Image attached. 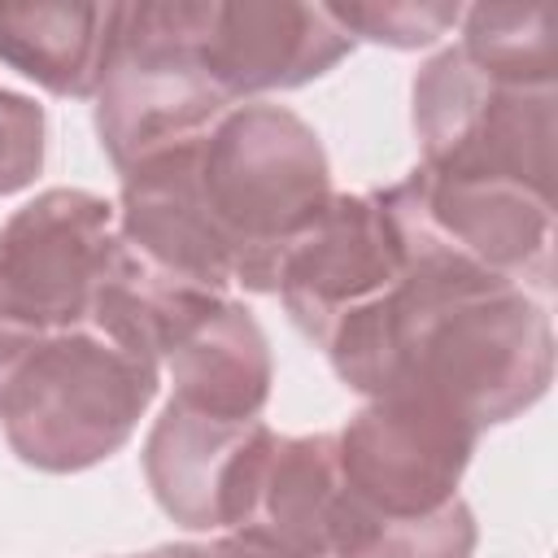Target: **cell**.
Masks as SVG:
<instances>
[{
  "mask_svg": "<svg viewBox=\"0 0 558 558\" xmlns=\"http://www.w3.org/2000/svg\"><path fill=\"white\" fill-rule=\"evenodd\" d=\"M549 4H471L462 9L458 52L488 78L514 87H558Z\"/></svg>",
  "mask_w": 558,
  "mask_h": 558,
  "instance_id": "9a60e30c",
  "label": "cell"
},
{
  "mask_svg": "<svg viewBox=\"0 0 558 558\" xmlns=\"http://www.w3.org/2000/svg\"><path fill=\"white\" fill-rule=\"evenodd\" d=\"M336 436H270L253 475L240 523L227 536L253 541L283 558H331L336 510Z\"/></svg>",
  "mask_w": 558,
  "mask_h": 558,
  "instance_id": "4fadbf2b",
  "label": "cell"
},
{
  "mask_svg": "<svg viewBox=\"0 0 558 558\" xmlns=\"http://www.w3.org/2000/svg\"><path fill=\"white\" fill-rule=\"evenodd\" d=\"M161 366L170 375V401L227 423L262 418L275 384L270 340L253 310L231 296L192 318L187 331L166 349Z\"/></svg>",
  "mask_w": 558,
  "mask_h": 558,
  "instance_id": "7c38bea8",
  "label": "cell"
},
{
  "mask_svg": "<svg viewBox=\"0 0 558 558\" xmlns=\"http://www.w3.org/2000/svg\"><path fill=\"white\" fill-rule=\"evenodd\" d=\"M118 244V209L87 187H48L0 222V318L83 327Z\"/></svg>",
  "mask_w": 558,
  "mask_h": 558,
  "instance_id": "ba28073f",
  "label": "cell"
},
{
  "mask_svg": "<svg viewBox=\"0 0 558 558\" xmlns=\"http://www.w3.org/2000/svg\"><path fill=\"white\" fill-rule=\"evenodd\" d=\"M161 388V366L96 327L31 331L0 388V427L17 462L74 475L113 458Z\"/></svg>",
  "mask_w": 558,
  "mask_h": 558,
  "instance_id": "3957f363",
  "label": "cell"
},
{
  "mask_svg": "<svg viewBox=\"0 0 558 558\" xmlns=\"http://www.w3.org/2000/svg\"><path fill=\"white\" fill-rule=\"evenodd\" d=\"M131 558H222L218 545H157L148 554H131Z\"/></svg>",
  "mask_w": 558,
  "mask_h": 558,
  "instance_id": "ac0fdd59",
  "label": "cell"
},
{
  "mask_svg": "<svg viewBox=\"0 0 558 558\" xmlns=\"http://www.w3.org/2000/svg\"><path fill=\"white\" fill-rule=\"evenodd\" d=\"M275 427L227 423L166 401L144 440V480L153 501L187 532H231L244 514L253 475Z\"/></svg>",
  "mask_w": 558,
  "mask_h": 558,
  "instance_id": "8fae6325",
  "label": "cell"
},
{
  "mask_svg": "<svg viewBox=\"0 0 558 558\" xmlns=\"http://www.w3.org/2000/svg\"><path fill=\"white\" fill-rule=\"evenodd\" d=\"M44 153H48L44 109L22 92L0 87V196L31 187L35 174L44 170Z\"/></svg>",
  "mask_w": 558,
  "mask_h": 558,
  "instance_id": "e0dca14e",
  "label": "cell"
},
{
  "mask_svg": "<svg viewBox=\"0 0 558 558\" xmlns=\"http://www.w3.org/2000/svg\"><path fill=\"white\" fill-rule=\"evenodd\" d=\"M327 13L349 31V39L384 44L397 52L427 48L462 22V4L449 0H384V4H327Z\"/></svg>",
  "mask_w": 558,
  "mask_h": 558,
  "instance_id": "2e32d148",
  "label": "cell"
},
{
  "mask_svg": "<svg viewBox=\"0 0 558 558\" xmlns=\"http://www.w3.org/2000/svg\"><path fill=\"white\" fill-rule=\"evenodd\" d=\"M405 275V248L375 192H331L318 218L283 248L275 292L288 318L323 349L353 314L384 301Z\"/></svg>",
  "mask_w": 558,
  "mask_h": 558,
  "instance_id": "9c48e42d",
  "label": "cell"
},
{
  "mask_svg": "<svg viewBox=\"0 0 558 558\" xmlns=\"http://www.w3.org/2000/svg\"><path fill=\"white\" fill-rule=\"evenodd\" d=\"M118 31V4H0V65L61 100H92Z\"/></svg>",
  "mask_w": 558,
  "mask_h": 558,
  "instance_id": "5bb4252c",
  "label": "cell"
},
{
  "mask_svg": "<svg viewBox=\"0 0 558 558\" xmlns=\"http://www.w3.org/2000/svg\"><path fill=\"white\" fill-rule=\"evenodd\" d=\"M480 432L418 397H375L336 432L331 558L362 536L449 510Z\"/></svg>",
  "mask_w": 558,
  "mask_h": 558,
  "instance_id": "277c9868",
  "label": "cell"
},
{
  "mask_svg": "<svg viewBox=\"0 0 558 558\" xmlns=\"http://www.w3.org/2000/svg\"><path fill=\"white\" fill-rule=\"evenodd\" d=\"M192 48L209 83L235 105L262 92H292L336 70L353 39L327 4L301 0H196Z\"/></svg>",
  "mask_w": 558,
  "mask_h": 558,
  "instance_id": "30bf717a",
  "label": "cell"
},
{
  "mask_svg": "<svg viewBox=\"0 0 558 558\" xmlns=\"http://www.w3.org/2000/svg\"><path fill=\"white\" fill-rule=\"evenodd\" d=\"M187 170L231 283L275 292L283 248L331 201V166L318 131L288 105L244 100L192 144Z\"/></svg>",
  "mask_w": 558,
  "mask_h": 558,
  "instance_id": "7a4b0ae2",
  "label": "cell"
},
{
  "mask_svg": "<svg viewBox=\"0 0 558 558\" xmlns=\"http://www.w3.org/2000/svg\"><path fill=\"white\" fill-rule=\"evenodd\" d=\"M405 262H445L545 296L554 288V201L475 179H445L414 166L375 192Z\"/></svg>",
  "mask_w": 558,
  "mask_h": 558,
  "instance_id": "52a82bcc",
  "label": "cell"
},
{
  "mask_svg": "<svg viewBox=\"0 0 558 558\" xmlns=\"http://www.w3.org/2000/svg\"><path fill=\"white\" fill-rule=\"evenodd\" d=\"M196 0L118 4V31L96 87L92 122L118 174L196 144L231 100L209 83L192 48Z\"/></svg>",
  "mask_w": 558,
  "mask_h": 558,
  "instance_id": "8992f818",
  "label": "cell"
},
{
  "mask_svg": "<svg viewBox=\"0 0 558 558\" xmlns=\"http://www.w3.org/2000/svg\"><path fill=\"white\" fill-rule=\"evenodd\" d=\"M218 554H222V558H283V554H275V549H262V545H253V541H240V536H222V541H218Z\"/></svg>",
  "mask_w": 558,
  "mask_h": 558,
  "instance_id": "d6986e66",
  "label": "cell"
},
{
  "mask_svg": "<svg viewBox=\"0 0 558 558\" xmlns=\"http://www.w3.org/2000/svg\"><path fill=\"white\" fill-rule=\"evenodd\" d=\"M423 170L506 183L554 201L558 87H514L480 74L458 44L432 52L410 83Z\"/></svg>",
  "mask_w": 558,
  "mask_h": 558,
  "instance_id": "5b68a950",
  "label": "cell"
},
{
  "mask_svg": "<svg viewBox=\"0 0 558 558\" xmlns=\"http://www.w3.org/2000/svg\"><path fill=\"white\" fill-rule=\"evenodd\" d=\"M323 353L349 392L418 397L475 432L519 418L554 379L545 301L523 283L445 262H405L401 283L340 323Z\"/></svg>",
  "mask_w": 558,
  "mask_h": 558,
  "instance_id": "6da1fadb",
  "label": "cell"
}]
</instances>
